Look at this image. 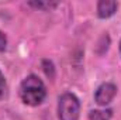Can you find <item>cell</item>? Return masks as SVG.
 Returning <instances> with one entry per match:
<instances>
[{"instance_id":"6da1fadb","label":"cell","mask_w":121,"mask_h":120,"mask_svg":"<svg viewBox=\"0 0 121 120\" xmlns=\"http://www.w3.org/2000/svg\"><path fill=\"white\" fill-rule=\"evenodd\" d=\"M20 97L27 106H39L47 97V88L37 75H28L20 85Z\"/></svg>"},{"instance_id":"7a4b0ae2","label":"cell","mask_w":121,"mask_h":120,"mask_svg":"<svg viewBox=\"0 0 121 120\" xmlns=\"http://www.w3.org/2000/svg\"><path fill=\"white\" fill-rule=\"evenodd\" d=\"M80 116V102L79 99L66 92L58 99V119L59 120H79Z\"/></svg>"},{"instance_id":"3957f363","label":"cell","mask_w":121,"mask_h":120,"mask_svg":"<svg viewBox=\"0 0 121 120\" xmlns=\"http://www.w3.org/2000/svg\"><path fill=\"white\" fill-rule=\"evenodd\" d=\"M117 95V86L111 82H104L101 83L96 92H94V102L99 106H107L113 102V99Z\"/></svg>"},{"instance_id":"277c9868","label":"cell","mask_w":121,"mask_h":120,"mask_svg":"<svg viewBox=\"0 0 121 120\" xmlns=\"http://www.w3.org/2000/svg\"><path fill=\"white\" fill-rule=\"evenodd\" d=\"M118 9V3L113 0H100L97 3V17L99 18H108L116 14Z\"/></svg>"},{"instance_id":"5b68a950","label":"cell","mask_w":121,"mask_h":120,"mask_svg":"<svg viewBox=\"0 0 121 120\" xmlns=\"http://www.w3.org/2000/svg\"><path fill=\"white\" fill-rule=\"evenodd\" d=\"M113 116L111 109H104V110H91L89 113V120H110Z\"/></svg>"},{"instance_id":"8992f818","label":"cell","mask_w":121,"mask_h":120,"mask_svg":"<svg viewBox=\"0 0 121 120\" xmlns=\"http://www.w3.org/2000/svg\"><path fill=\"white\" fill-rule=\"evenodd\" d=\"M27 4L31 6V7H34V9H38V10L49 11V10L55 9L59 3H56V1H28Z\"/></svg>"},{"instance_id":"52a82bcc","label":"cell","mask_w":121,"mask_h":120,"mask_svg":"<svg viewBox=\"0 0 121 120\" xmlns=\"http://www.w3.org/2000/svg\"><path fill=\"white\" fill-rule=\"evenodd\" d=\"M41 66H42V71L45 72V75H47L49 79H54V78H55V66H54L52 61L44 60L41 62Z\"/></svg>"},{"instance_id":"ba28073f","label":"cell","mask_w":121,"mask_h":120,"mask_svg":"<svg viewBox=\"0 0 121 120\" xmlns=\"http://www.w3.org/2000/svg\"><path fill=\"white\" fill-rule=\"evenodd\" d=\"M7 92H9V88H7L6 78H4V75L1 74V71H0V100L7 96Z\"/></svg>"},{"instance_id":"9c48e42d","label":"cell","mask_w":121,"mask_h":120,"mask_svg":"<svg viewBox=\"0 0 121 120\" xmlns=\"http://www.w3.org/2000/svg\"><path fill=\"white\" fill-rule=\"evenodd\" d=\"M6 48H7V37L3 31H0V52L6 51Z\"/></svg>"},{"instance_id":"30bf717a","label":"cell","mask_w":121,"mask_h":120,"mask_svg":"<svg viewBox=\"0 0 121 120\" xmlns=\"http://www.w3.org/2000/svg\"><path fill=\"white\" fill-rule=\"evenodd\" d=\"M120 54H121V41H120Z\"/></svg>"}]
</instances>
